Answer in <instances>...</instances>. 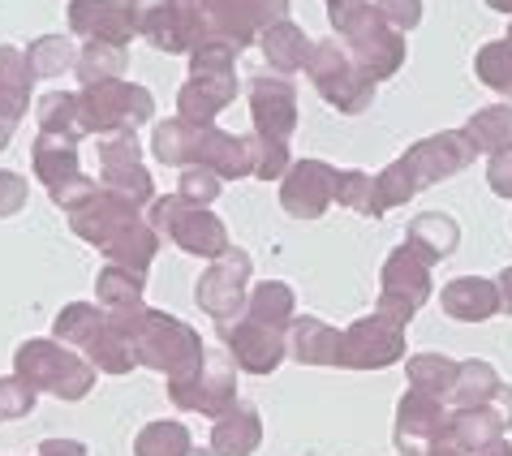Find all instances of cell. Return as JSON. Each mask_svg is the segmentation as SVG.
I'll list each match as a JSON object with an SVG mask.
<instances>
[{
    "label": "cell",
    "instance_id": "1",
    "mask_svg": "<svg viewBox=\"0 0 512 456\" xmlns=\"http://www.w3.org/2000/svg\"><path fill=\"white\" fill-rule=\"evenodd\" d=\"M155 160L164 164H190V160H203V168L220 177H241V173H254V151H250V138H233V134H220L211 125H194V121H168L155 130Z\"/></svg>",
    "mask_w": 512,
    "mask_h": 456
},
{
    "label": "cell",
    "instance_id": "2",
    "mask_svg": "<svg viewBox=\"0 0 512 456\" xmlns=\"http://www.w3.org/2000/svg\"><path fill=\"white\" fill-rule=\"evenodd\" d=\"M13 375L31 388H44L61 401H82L95 383V370L78 358V353L61 349L56 340H26L13 353Z\"/></svg>",
    "mask_w": 512,
    "mask_h": 456
},
{
    "label": "cell",
    "instance_id": "3",
    "mask_svg": "<svg viewBox=\"0 0 512 456\" xmlns=\"http://www.w3.org/2000/svg\"><path fill=\"white\" fill-rule=\"evenodd\" d=\"M233 44L224 39H207L194 52V74L181 91V121L194 125H211V117L237 95V78H233Z\"/></svg>",
    "mask_w": 512,
    "mask_h": 456
},
{
    "label": "cell",
    "instance_id": "4",
    "mask_svg": "<svg viewBox=\"0 0 512 456\" xmlns=\"http://www.w3.org/2000/svg\"><path fill=\"white\" fill-rule=\"evenodd\" d=\"M155 112V99L147 87H134V82L108 78V82H91L87 91L78 95V125L82 130H134Z\"/></svg>",
    "mask_w": 512,
    "mask_h": 456
},
{
    "label": "cell",
    "instance_id": "5",
    "mask_svg": "<svg viewBox=\"0 0 512 456\" xmlns=\"http://www.w3.org/2000/svg\"><path fill=\"white\" fill-rule=\"evenodd\" d=\"M306 69H310V78H315V87H319V95L327 99V104H336L340 112H349V117L371 104L375 78L366 74V69H353V61L336 44L310 48Z\"/></svg>",
    "mask_w": 512,
    "mask_h": 456
},
{
    "label": "cell",
    "instance_id": "6",
    "mask_svg": "<svg viewBox=\"0 0 512 456\" xmlns=\"http://www.w3.org/2000/svg\"><path fill=\"white\" fill-rule=\"evenodd\" d=\"M155 224H160L186 254H198V259H220V254H229V233H224V224L216 216H207L203 207H190L181 194L155 203Z\"/></svg>",
    "mask_w": 512,
    "mask_h": 456
},
{
    "label": "cell",
    "instance_id": "7",
    "mask_svg": "<svg viewBox=\"0 0 512 456\" xmlns=\"http://www.w3.org/2000/svg\"><path fill=\"white\" fill-rule=\"evenodd\" d=\"M198 0H142L138 31L160 52H186L190 44H203V9Z\"/></svg>",
    "mask_w": 512,
    "mask_h": 456
},
{
    "label": "cell",
    "instance_id": "8",
    "mask_svg": "<svg viewBox=\"0 0 512 456\" xmlns=\"http://www.w3.org/2000/svg\"><path fill=\"white\" fill-rule=\"evenodd\" d=\"M431 293V280H426V259L418 250H396L388 267H383V302H379V315L392 319V323H405L414 310L426 302Z\"/></svg>",
    "mask_w": 512,
    "mask_h": 456
},
{
    "label": "cell",
    "instance_id": "9",
    "mask_svg": "<svg viewBox=\"0 0 512 456\" xmlns=\"http://www.w3.org/2000/svg\"><path fill=\"white\" fill-rule=\"evenodd\" d=\"M138 0H74L69 5V26L74 35L91 44H125L138 31Z\"/></svg>",
    "mask_w": 512,
    "mask_h": 456
},
{
    "label": "cell",
    "instance_id": "10",
    "mask_svg": "<svg viewBox=\"0 0 512 456\" xmlns=\"http://www.w3.org/2000/svg\"><path fill=\"white\" fill-rule=\"evenodd\" d=\"M198 9H207V22L220 31V39L241 52L259 26L276 22L289 9V0H198Z\"/></svg>",
    "mask_w": 512,
    "mask_h": 456
},
{
    "label": "cell",
    "instance_id": "11",
    "mask_svg": "<svg viewBox=\"0 0 512 456\" xmlns=\"http://www.w3.org/2000/svg\"><path fill=\"white\" fill-rule=\"evenodd\" d=\"M401 353H405L401 323H392L383 315L353 323L345 340H340V362L345 366H392Z\"/></svg>",
    "mask_w": 512,
    "mask_h": 456
},
{
    "label": "cell",
    "instance_id": "12",
    "mask_svg": "<svg viewBox=\"0 0 512 456\" xmlns=\"http://www.w3.org/2000/svg\"><path fill=\"white\" fill-rule=\"evenodd\" d=\"M99 168H104V181L112 194L130 198V203H147L151 198V177H147V168L138 164V142L130 130L108 134L99 142Z\"/></svg>",
    "mask_w": 512,
    "mask_h": 456
},
{
    "label": "cell",
    "instance_id": "13",
    "mask_svg": "<svg viewBox=\"0 0 512 456\" xmlns=\"http://www.w3.org/2000/svg\"><path fill=\"white\" fill-rule=\"evenodd\" d=\"M246 276H250V259L241 250H229L203 280H198V289H194L198 306H203L207 315H216V319L237 315L241 297H246Z\"/></svg>",
    "mask_w": 512,
    "mask_h": 456
},
{
    "label": "cell",
    "instance_id": "14",
    "mask_svg": "<svg viewBox=\"0 0 512 456\" xmlns=\"http://www.w3.org/2000/svg\"><path fill=\"white\" fill-rule=\"evenodd\" d=\"M173 401L181 409H203V413H220L233 401V362L224 353H211L190 379L173 383Z\"/></svg>",
    "mask_w": 512,
    "mask_h": 456
},
{
    "label": "cell",
    "instance_id": "15",
    "mask_svg": "<svg viewBox=\"0 0 512 456\" xmlns=\"http://www.w3.org/2000/svg\"><path fill=\"white\" fill-rule=\"evenodd\" d=\"M250 108H254V125H259V138L284 142L297 125V95L284 78H267L254 74L250 82Z\"/></svg>",
    "mask_w": 512,
    "mask_h": 456
},
{
    "label": "cell",
    "instance_id": "16",
    "mask_svg": "<svg viewBox=\"0 0 512 456\" xmlns=\"http://www.w3.org/2000/svg\"><path fill=\"white\" fill-rule=\"evenodd\" d=\"M336 198V173L327 164L319 160H306V164H297L289 181H284V190H280V203L293 211L297 220H315L323 216V207Z\"/></svg>",
    "mask_w": 512,
    "mask_h": 456
},
{
    "label": "cell",
    "instance_id": "17",
    "mask_svg": "<svg viewBox=\"0 0 512 456\" xmlns=\"http://www.w3.org/2000/svg\"><path fill=\"white\" fill-rule=\"evenodd\" d=\"M229 345H233V358L250 370V375H267L276 370L284 358V336L276 323H263V319H246L229 332Z\"/></svg>",
    "mask_w": 512,
    "mask_h": 456
},
{
    "label": "cell",
    "instance_id": "18",
    "mask_svg": "<svg viewBox=\"0 0 512 456\" xmlns=\"http://www.w3.org/2000/svg\"><path fill=\"white\" fill-rule=\"evenodd\" d=\"M35 177L48 185V194L65 190L74 185L82 173H78V147L69 134H39L35 142Z\"/></svg>",
    "mask_w": 512,
    "mask_h": 456
},
{
    "label": "cell",
    "instance_id": "19",
    "mask_svg": "<svg viewBox=\"0 0 512 456\" xmlns=\"http://www.w3.org/2000/svg\"><path fill=\"white\" fill-rule=\"evenodd\" d=\"M293 353L302 362H323L340 366V336L319 319H297L293 323Z\"/></svg>",
    "mask_w": 512,
    "mask_h": 456
},
{
    "label": "cell",
    "instance_id": "20",
    "mask_svg": "<svg viewBox=\"0 0 512 456\" xmlns=\"http://www.w3.org/2000/svg\"><path fill=\"white\" fill-rule=\"evenodd\" d=\"M495 302V289L487 280H452L444 289V310L452 319H487Z\"/></svg>",
    "mask_w": 512,
    "mask_h": 456
},
{
    "label": "cell",
    "instance_id": "21",
    "mask_svg": "<svg viewBox=\"0 0 512 456\" xmlns=\"http://www.w3.org/2000/svg\"><path fill=\"white\" fill-rule=\"evenodd\" d=\"M263 52L276 69H302L310 61V39L293 22H272L263 31Z\"/></svg>",
    "mask_w": 512,
    "mask_h": 456
},
{
    "label": "cell",
    "instance_id": "22",
    "mask_svg": "<svg viewBox=\"0 0 512 456\" xmlns=\"http://www.w3.org/2000/svg\"><path fill=\"white\" fill-rule=\"evenodd\" d=\"M452 246H457V224H452L448 216H439V211L409 224V250H418L426 263L452 254Z\"/></svg>",
    "mask_w": 512,
    "mask_h": 456
},
{
    "label": "cell",
    "instance_id": "23",
    "mask_svg": "<svg viewBox=\"0 0 512 456\" xmlns=\"http://www.w3.org/2000/svg\"><path fill=\"white\" fill-rule=\"evenodd\" d=\"M216 452L220 456H246V452H254V444H259V418H254L250 409H233L229 418H224L220 426H216Z\"/></svg>",
    "mask_w": 512,
    "mask_h": 456
},
{
    "label": "cell",
    "instance_id": "24",
    "mask_svg": "<svg viewBox=\"0 0 512 456\" xmlns=\"http://www.w3.org/2000/svg\"><path fill=\"white\" fill-rule=\"evenodd\" d=\"M31 87H35V65H31V56L18 52V48H0V95H5L9 104L26 108V99H31Z\"/></svg>",
    "mask_w": 512,
    "mask_h": 456
},
{
    "label": "cell",
    "instance_id": "25",
    "mask_svg": "<svg viewBox=\"0 0 512 456\" xmlns=\"http://www.w3.org/2000/svg\"><path fill=\"white\" fill-rule=\"evenodd\" d=\"M35 121H39V134H69V138L82 134V125H78V95L48 91L35 104Z\"/></svg>",
    "mask_w": 512,
    "mask_h": 456
},
{
    "label": "cell",
    "instance_id": "26",
    "mask_svg": "<svg viewBox=\"0 0 512 456\" xmlns=\"http://www.w3.org/2000/svg\"><path fill=\"white\" fill-rule=\"evenodd\" d=\"M142 297V276L130 272V267H117L112 263L108 272H99V302H104L108 310H130L138 306Z\"/></svg>",
    "mask_w": 512,
    "mask_h": 456
},
{
    "label": "cell",
    "instance_id": "27",
    "mask_svg": "<svg viewBox=\"0 0 512 456\" xmlns=\"http://www.w3.org/2000/svg\"><path fill=\"white\" fill-rule=\"evenodd\" d=\"M121 69H125V52L117 44H87L78 56V74L82 82H108V78H121Z\"/></svg>",
    "mask_w": 512,
    "mask_h": 456
},
{
    "label": "cell",
    "instance_id": "28",
    "mask_svg": "<svg viewBox=\"0 0 512 456\" xmlns=\"http://www.w3.org/2000/svg\"><path fill=\"white\" fill-rule=\"evenodd\" d=\"M190 435L181 422H155L138 435V456H186Z\"/></svg>",
    "mask_w": 512,
    "mask_h": 456
},
{
    "label": "cell",
    "instance_id": "29",
    "mask_svg": "<svg viewBox=\"0 0 512 456\" xmlns=\"http://www.w3.org/2000/svg\"><path fill=\"white\" fill-rule=\"evenodd\" d=\"M289 315H293V289H289V284L272 280V284H259V289H254V297H250V319H263V323L284 327V319H289Z\"/></svg>",
    "mask_w": 512,
    "mask_h": 456
},
{
    "label": "cell",
    "instance_id": "30",
    "mask_svg": "<svg viewBox=\"0 0 512 456\" xmlns=\"http://www.w3.org/2000/svg\"><path fill=\"white\" fill-rule=\"evenodd\" d=\"M336 198L362 216H379L383 203H379V185L366 177V173H336Z\"/></svg>",
    "mask_w": 512,
    "mask_h": 456
},
{
    "label": "cell",
    "instance_id": "31",
    "mask_svg": "<svg viewBox=\"0 0 512 456\" xmlns=\"http://www.w3.org/2000/svg\"><path fill=\"white\" fill-rule=\"evenodd\" d=\"M26 56H31V65H35V78H56V74H65L69 65H78V61H74V52H69V44H65L61 35L35 39Z\"/></svg>",
    "mask_w": 512,
    "mask_h": 456
},
{
    "label": "cell",
    "instance_id": "32",
    "mask_svg": "<svg viewBox=\"0 0 512 456\" xmlns=\"http://www.w3.org/2000/svg\"><path fill=\"white\" fill-rule=\"evenodd\" d=\"M469 134L478 138L482 151L508 147V142H512V112H508V108H487V112H478L474 125H469Z\"/></svg>",
    "mask_w": 512,
    "mask_h": 456
},
{
    "label": "cell",
    "instance_id": "33",
    "mask_svg": "<svg viewBox=\"0 0 512 456\" xmlns=\"http://www.w3.org/2000/svg\"><path fill=\"white\" fill-rule=\"evenodd\" d=\"M35 409V388L31 383H22L18 375L13 379H0V422H13L22 418V413Z\"/></svg>",
    "mask_w": 512,
    "mask_h": 456
},
{
    "label": "cell",
    "instance_id": "34",
    "mask_svg": "<svg viewBox=\"0 0 512 456\" xmlns=\"http://www.w3.org/2000/svg\"><path fill=\"white\" fill-rule=\"evenodd\" d=\"M478 74H482V82H491V87L512 91V48L508 44L487 48L478 56Z\"/></svg>",
    "mask_w": 512,
    "mask_h": 456
},
{
    "label": "cell",
    "instance_id": "35",
    "mask_svg": "<svg viewBox=\"0 0 512 456\" xmlns=\"http://www.w3.org/2000/svg\"><path fill=\"white\" fill-rule=\"evenodd\" d=\"M250 151H254V177H263V181H276L284 173V164H289V151H284V142L250 138Z\"/></svg>",
    "mask_w": 512,
    "mask_h": 456
},
{
    "label": "cell",
    "instance_id": "36",
    "mask_svg": "<svg viewBox=\"0 0 512 456\" xmlns=\"http://www.w3.org/2000/svg\"><path fill=\"white\" fill-rule=\"evenodd\" d=\"M409 375H414V383L422 392H439V388H448V383H452L457 366L444 362V358H414V362H409Z\"/></svg>",
    "mask_w": 512,
    "mask_h": 456
},
{
    "label": "cell",
    "instance_id": "37",
    "mask_svg": "<svg viewBox=\"0 0 512 456\" xmlns=\"http://www.w3.org/2000/svg\"><path fill=\"white\" fill-rule=\"evenodd\" d=\"M220 194V181L211 177V168H190L186 177H181V198H186V203H211V198Z\"/></svg>",
    "mask_w": 512,
    "mask_h": 456
},
{
    "label": "cell",
    "instance_id": "38",
    "mask_svg": "<svg viewBox=\"0 0 512 456\" xmlns=\"http://www.w3.org/2000/svg\"><path fill=\"white\" fill-rule=\"evenodd\" d=\"M379 13L392 31H405V26H418L422 18V5L418 0H379Z\"/></svg>",
    "mask_w": 512,
    "mask_h": 456
},
{
    "label": "cell",
    "instance_id": "39",
    "mask_svg": "<svg viewBox=\"0 0 512 456\" xmlns=\"http://www.w3.org/2000/svg\"><path fill=\"white\" fill-rule=\"evenodd\" d=\"M22 203H26V181L18 173H9V168H0V216L22 211Z\"/></svg>",
    "mask_w": 512,
    "mask_h": 456
},
{
    "label": "cell",
    "instance_id": "40",
    "mask_svg": "<svg viewBox=\"0 0 512 456\" xmlns=\"http://www.w3.org/2000/svg\"><path fill=\"white\" fill-rule=\"evenodd\" d=\"M22 112H26V108H18V104H9V99H5V95H0V151H5V147H9V138H13V130H18Z\"/></svg>",
    "mask_w": 512,
    "mask_h": 456
},
{
    "label": "cell",
    "instance_id": "41",
    "mask_svg": "<svg viewBox=\"0 0 512 456\" xmlns=\"http://www.w3.org/2000/svg\"><path fill=\"white\" fill-rule=\"evenodd\" d=\"M39 456H87L78 444H65V439H48V444H39Z\"/></svg>",
    "mask_w": 512,
    "mask_h": 456
},
{
    "label": "cell",
    "instance_id": "42",
    "mask_svg": "<svg viewBox=\"0 0 512 456\" xmlns=\"http://www.w3.org/2000/svg\"><path fill=\"white\" fill-rule=\"evenodd\" d=\"M491 5H495V9H512V0H491Z\"/></svg>",
    "mask_w": 512,
    "mask_h": 456
},
{
    "label": "cell",
    "instance_id": "43",
    "mask_svg": "<svg viewBox=\"0 0 512 456\" xmlns=\"http://www.w3.org/2000/svg\"><path fill=\"white\" fill-rule=\"evenodd\" d=\"M504 284H508V306H512V272L504 276Z\"/></svg>",
    "mask_w": 512,
    "mask_h": 456
},
{
    "label": "cell",
    "instance_id": "44",
    "mask_svg": "<svg viewBox=\"0 0 512 456\" xmlns=\"http://www.w3.org/2000/svg\"><path fill=\"white\" fill-rule=\"evenodd\" d=\"M327 5H332V9H340V5H353V0H327Z\"/></svg>",
    "mask_w": 512,
    "mask_h": 456
}]
</instances>
